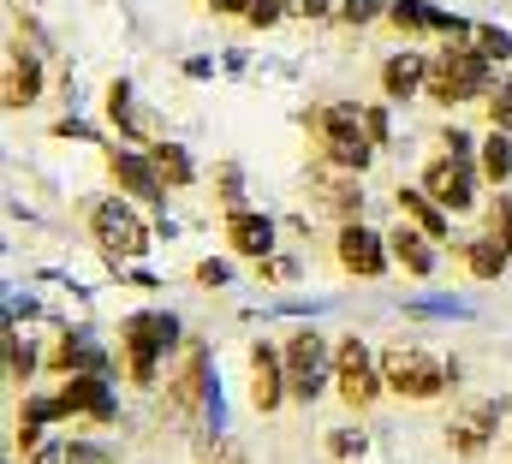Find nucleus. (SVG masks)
Returning <instances> with one entry per match:
<instances>
[{
    "instance_id": "1",
    "label": "nucleus",
    "mask_w": 512,
    "mask_h": 464,
    "mask_svg": "<svg viewBox=\"0 0 512 464\" xmlns=\"http://www.w3.org/2000/svg\"><path fill=\"white\" fill-rule=\"evenodd\" d=\"M179 346H185V328L167 310H131L120 322V369L131 387H155L167 357H179Z\"/></svg>"
},
{
    "instance_id": "2",
    "label": "nucleus",
    "mask_w": 512,
    "mask_h": 464,
    "mask_svg": "<svg viewBox=\"0 0 512 464\" xmlns=\"http://www.w3.org/2000/svg\"><path fill=\"white\" fill-rule=\"evenodd\" d=\"M304 125H310V143H316V161L346 167V173H364L382 149L364 125V102H322V108L304 114Z\"/></svg>"
},
{
    "instance_id": "3",
    "label": "nucleus",
    "mask_w": 512,
    "mask_h": 464,
    "mask_svg": "<svg viewBox=\"0 0 512 464\" xmlns=\"http://www.w3.org/2000/svg\"><path fill=\"white\" fill-rule=\"evenodd\" d=\"M489 90H495V60L477 42H447L441 54H429L423 96L435 108H465V102H483Z\"/></svg>"
},
{
    "instance_id": "4",
    "label": "nucleus",
    "mask_w": 512,
    "mask_h": 464,
    "mask_svg": "<svg viewBox=\"0 0 512 464\" xmlns=\"http://www.w3.org/2000/svg\"><path fill=\"white\" fill-rule=\"evenodd\" d=\"M382 375H387V393H393V399L435 405V399H447V387L459 381V363L441 357V351H429V346H387Z\"/></svg>"
},
{
    "instance_id": "5",
    "label": "nucleus",
    "mask_w": 512,
    "mask_h": 464,
    "mask_svg": "<svg viewBox=\"0 0 512 464\" xmlns=\"http://www.w3.org/2000/svg\"><path fill=\"white\" fill-rule=\"evenodd\" d=\"M84 227L96 238V250L120 268V262H137L149 250V221L131 209V197H84Z\"/></svg>"
},
{
    "instance_id": "6",
    "label": "nucleus",
    "mask_w": 512,
    "mask_h": 464,
    "mask_svg": "<svg viewBox=\"0 0 512 464\" xmlns=\"http://www.w3.org/2000/svg\"><path fill=\"white\" fill-rule=\"evenodd\" d=\"M334 399H340L352 417H364L370 405H382V399H387L382 351H370L358 334L334 340Z\"/></svg>"
},
{
    "instance_id": "7",
    "label": "nucleus",
    "mask_w": 512,
    "mask_h": 464,
    "mask_svg": "<svg viewBox=\"0 0 512 464\" xmlns=\"http://www.w3.org/2000/svg\"><path fill=\"white\" fill-rule=\"evenodd\" d=\"M280 357H286V393H292V405H316L334 387V340H322L316 328H292L280 340Z\"/></svg>"
},
{
    "instance_id": "8",
    "label": "nucleus",
    "mask_w": 512,
    "mask_h": 464,
    "mask_svg": "<svg viewBox=\"0 0 512 464\" xmlns=\"http://www.w3.org/2000/svg\"><path fill=\"white\" fill-rule=\"evenodd\" d=\"M209 346L203 340H185L179 357L167 363V381H161V399H167V411L173 417H197L203 405H209Z\"/></svg>"
},
{
    "instance_id": "9",
    "label": "nucleus",
    "mask_w": 512,
    "mask_h": 464,
    "mask_svg": "<svg viewBox=\"0 0 512 464\" xmlns=\"http://www.w3.org/2000/svg\"><path fill=\"white\" fill-rule=\"evenodd\" d=\"M495 441H501V399H489V393L459 399L453 417H447V447H453L459 459H483Z\"/></svg>"
},
{
    "instance_id": "10",
    "label": "nucleus",
    "mask_w": 512,
    "mask_h": 464,
    "mask_svg": "<svg viewBox=\"0 0 512 464\" xmlns=\"http://www.w3.org/2000/svg\"><path fill=\"white\" fill-rule=\"evenodd\" d=\"M102 173H108V185L120 197H131V203H161L167 197V185H161V173H155V161H149L143 143H108L102 149Z\"/></svg>"
},
{
    "instance_id": "11",
    "label": "nucleus",
    "mask_w": 512,
    "mask_h": 464,
    "mask_svg": "<svg viewBox=\"0 0 512 464\" xmlns=\"http://www.w3.org/2000/svg\"><path fill=\"white\" fill-rule=\"evenodd\" d=\"M304 191H310V203H316L322 215H334L340 227H346V221H364V173H346V167L316 161V167L304 173Z\"/></svg>"
},
{
    "instance_id": "12",
    "label": "nucleus",
    "mask_w": 512,
    "mask_h": 464,
    "mask_svg": "<svg viewBox=\"0 0 512 464\" xmlns=\"http://www.w3.org/2000/svg\"><path fill=\"white\" fill-rule=\"evenodd\" d=\"M334 262H340V274H352V280H382L387 268H393L387 232H376L370 221H346V227L334 232Z\"/></svg>"
},
{
    "instance_id": "13",
    "label": "nucleus",
    "mask_w": 512,
    "mask_h": 464,
    "mask_svg": "<svg viewBox=\"0 0 512 464\" xmlns=\"http://www.w3.org/2000/svg\"><path fill=\"white\" fill-rule=\"evenodd\" d=\"M477 179H483V173H477V161L435 155V161L423 167V179H417V185H423L447 215H471V209H477Z\"/></svg>"
},
{
    "instance_id": "14",
    "label": "nucleus",
    "mask_w": 512,
    "mask_h": 464,
    "mask_svg": "<svg viewBox=\"0 0 512 464\" xmlns=\"http://www.w3.org/2000/svg\"><path fill=\"white\" fill-rule=\"evenodd\" d=\"M54 405H60V423H114V393H108V375H66L54 387Z\"/></svg>"
},
{
    "instance_id": "15",
    "label": "nucleus",
    "mask_w": 512,
    "mask_h": 464,
    "mask_svg": "<svg viewBox=\"0 0 512 464\" xmlns=\"http://www.w3.org/2000/svg\"><path fill=\"white\" fill-rule=\"evenodd\" d=\"M245 363H251V405L256 417H274L292 393H286V357H280V346H268V340H256L251 351H245Z\"/></svg>"
},
{
    "instance_id": "16",
    "label": "nucleus",
    "mask_w": 512,
    "mask_h": 464,
    "mask_svg": "<svg viewBox=\"0 0 512 464\" xmlns=\"http://www.w3.org/2000/svg\"><path fill=\"white\" fill-rule=\"evenodd\" d=\"M36 96H42V60L24 42H12L6 60H0V108L6 114H24Z\"/></svg>"
},
{
    "instance_id": "17",
    "label": "nucleus",
    "mask_w": 512,
    "mask_h": 464,
    "mask_svg": "<svg viewBox=\"0 0 512 464\" xmlns=\"http://www.w3.org/2000/svg\"><path fill=\"white\" fill-rule=\"evenodd\" d=\"M221 244L239 256V262H262L274 250V221L256 215V209H227L221 215Z\"/></svg>"
},
{
    "instance_id": "18",
    "label": "nucleus",
    "mask_w": 512,
    "mask_h": 464,
    "mask_svg": "<svg viewBox=\"0 0 512 464\" xmlns=\"http://www.w3.org/2000/svg\"><path fill=\"white\" fill-rule=\"evenodd\" d=\"M387 250H393V268H405L411 280H429L435 262H441V244L423 227H411V221H399V227L387 232Z\"/></svg>"
},
{
    "instance_id": "19",
    "label": "nucleus",
    "mask_w": 512,
    "mask_h": 464,
    "mask_svg": "<svg viewBox=\"0 0 512 464\" xmlns=\"http://www.w3.org/2000/svg\"><path fill=\"white\" fill-rule=\"evenodd\" d=\"M393 209H399V221H411V227H423L435 244H447V232H453V215L423 191V185H399L393 191Z\"/></svg>"
},
{
    "instance_id": "20",
    "label": "nucleus",
    "mask_w": 512,
    "mask_h": 464,
    "mask_svg": "<svg viewBox=\"0 0 512 464\" xmlns=\"http://www.w3.org/2000/svg\"><path fill=\"white\" fill-rule=\"evenodd\" d=\"M423 78H429V54H417V48H399V54L382 60V96L387 102L423 96Z\"/></svg>"
},
{
    "instance_id": "21",
    "label": "nucleus",
    "mask_w": 512,
    "mask_h": 464,
    "mask_svg": "<svg viewBox=\"0 0 512 464\" xmlns=\"http://www.w3.org/2000/svg\"><path fill=\"white\" fill-rule=\"evenodd\" d=\"M42 363H48V375H54V381H66V375H90V369L102 375V363H108V357L90 346L84 334H60L54 346L42 351Z\"/></svg>"
},
{
    "instance_id": "22",
    "label": "nucleus",
    "mask_w": 512,
    "mask_h": 464,
    "mask_svg": "<svg viewBox=\"0 0 512 464\" xmlns=\"http://www.w3.org/2000/svg\"><path fill=\"white\" fill-rule=\"evenodd\" d=\"M453 262L471 274V280H501L507 274V262H512V250L501 244V238H465V244H453Z\"/></svg>"
},
{
    "instance_id": "23",
    "label": "nucleus",
    "mask_w": 512,
    "mask_h": 464,
    "mask_svg": "<svg viewBox=\"0 0 512 464\" xmlns=\"http://www.w3.org/2000/svg\"><path fill=\"white\" fill-rule=\"evenodd\" d=\"M149 161H155V173H161V185L167 191H185V185H197V167H191V155H185V143H149Z\"/></svg>"
},
{
    "instance_id": "24",
    "label": "nucleus",
    "mask_w": 512,
    "mask_h": 464,
    "mask_svg": "<svg viewBox=\"0 0 512 464\" xmlns=\"http://www.w3.org/2000/svg\"><path fill=\"white\" fill-rule=\"evenodd\" d=\"M382 24L399 36V42H417V36H429V30H435V6H423V0H387Z\"/></svg>"
},
{
    "instance_id": "25",
    "label": "nucleus",
    "mask_w": 512,
    "mask_h": 464,
    "mask_svg": "<svg viewBox=\"0 0 512 464\" xmlns=\"http://www.w3.org/2000/svg\"><path fill=\"white\" fill-rule=\"evenodd\" d=\"M477 173H483L495 191H507V179H512V137L507 131H489V137L477 143Z\"/></svg>"
},
{
    "instance_id": "26",
    "label": "nucleus",
    "mask_w": 512,
    "mask_h": 464,
    "mask_svg": "<svg viewBox=\"0 0 512 464\" xmlns=\"http://www.w3.org/2000/svg\"><path fill=\"white\" fill-rule=\"evenodd\" d=\"M36 346L18 334V328H6V381H12V393H30V375H36Z\"/></svg>"
},
{
    "instance_id": "27",
    "label": "nucleus",
    "mask_w": 512,
    "mask_h": 464,
    "mask_svg": "<svg viewBox=\"0 0 512 464\" xmlns=\"http://www.w3.org/2000/svg\"><path fill=\"white\" fill-rule=\"evenodd\" d=\"M364 447H370V435H364L358 423H340V429H328V435H322V453H328V459H340V464H358V459H364Z\"/></svg>"
},
{
    "instance_id": "28",
    "label": "nucleus",
    "mask_w": 512,
    "mask_h": 464,
    "mask_svg": "<svg viewBox=\"0 0 512 464\" xmlns=\"http://www.w3.org/2000/svg\"><path fill=\"white\" fill-rule=\"evenodd\" d=\"M256 280H262V286H286V280H298V256H286V250H268V256L256 262Z\"/></svg>"
},
{
    "instance_id": "29",
    "label": "nucleus",
    "mask_w": 512,
    "mask_h": 464,
    "mask_svg": "<svg viewBox=\"0 0 512 464\" xmlns=\"http://www.w3.org/2000/svg\"><path fill=\"white\" fill-rule=\"evenodd\" d=\"M334 18H340V24H352V30H364V24L387 18V0H340V6H334Z\"/></svg>"
},
{
    "instance_id": "30",
    "label": "nucleus",
    "mask_w": 512,
    "mask_h": 464,
    "mask_svg": "<svg viewBox=\"0 0 512 464\" xmlns=\"http://www.w3.org/2000/svg\"><path fill=\"white\" fill-rule=\"evenodd\" d=\"M483 102H489V108H483L489 131H507V137H512V90H507V84H495V90H489Z\"/></svg>"
},
{
    "instance_id": "31",
    "label": "nucleus",
    "mask_w": 512,
    "mask_h": 464,
    "mask_svg": "<svg viewBox=\"0 0 512 464\" xmlns=\"http://www.w3.org/2000/svg\"><path fill=\"white\" fill-rule=\"evenodd\" d=\"M489 238H501L512 250V191H495V203H489Z\"/></svg>"
},
{
    "instance_id": "32",
    "label": "nucleus",
    "mask_w": 512,
    "mask_h": 464,
    "mask_svg": "<svg viewBox=\"0 0 512 464\" xmlns=\"http://www.w3.org/2000/svg\"><path fill=\"white\" fill-rule=\"evenodd\" d=\"M197 464H251V453L239 441H209V447H197Z\"/></svg>"
},
{
    "instance_id": "33",
    "label": "nucleus",
    "mask_w": 512,
    "mask_h": 464,
    "mask_svg": "<svg viewBox=\"0 0 512 464\" xmlns=\"http://www.w3.org/2000/svg\"><path fill=\"white\" fill-rule=\"evenodd\" d=\"M215 185H221V215H227V209H245V197H239V167H233V161H221Z\"/></svg>"
},
{
    "instance_id": "34",
    "label": "nucleus",
    "mask_w": 512,
    "mask_h": 464,
    "mask_svg": "<svg viewBox=\"0 0 512 464\" xmlns=\"http://www.w3.org/2000/svg\"><path fill=\"white\" fill-rule=\"evenodd\" d=\"M477 48H483L489 60H512V36H501V30H489V24H477Z\"/></svg>"
},
{
    "instance_id": "35",
    "label": "nucleus",
    "mask_w": 512,
    "mask_h": 464,
    "mask_svg": "<svg viewBox=\"0 0 512 464\" xmlns=\"http://www.w3.org/2000/svg\"><path fill=\"white\" fill-rule=\"evenodd\" d=\"M280 6H286V18H304V24L310 18H334V0H280Z\"/></svg>"
},
{
    "instance_id": "36",
    "label": "nucleus",
    "mask_w": 512,
    "mask_h": 464,
    "mask_svg": "<svg viewBox=\"0 0 512 464\" xmlns=\"http://www.w3.org/2000/svg\"><path fill=\"white\" fill-rule=\"evenodd\" d=\"M24 464H72V447H66V441H42Z\"/></svg>"
},
{
    "instance_id": "37",
    "label": "nucleus",
    "mask_w": 512,
    "mask_h": 464,
    "mask_svg": "<svg viewBox=\"0 0 512 464\" xmlns=\"http://www.w3.org/2000/svg\"><path fill=\"white\" fill-rule=\"evenodd\" d=\"M227 280H233L227 262H197V286H227Z\"/></svg>"
},
{
    "instance_id": "38",
    "label": "nucleus",
    "mask_w": 512,
    "mask_h": 464,
    "mask_svg": "<svg viewBox=\"0 0 512 464\" xmlns=\"http://www.w3.org/2000/svg\"><path fill=\"white\" fill-rule=\"evenodd\" d=\"M209 12H221V18H245L251 0H209Z\"/></svg>"
},
{
    "instance_id": "39",
    "label": "nucleus",
    "mask_w": 512,
    "mask_h": 464,
    "mask_svg": "<svg viewBox=\"0 0 512 464\" xmlns=\"http://www.w3.org/2000/svg\"><path fill=\"white\" fill-rule=\"evenodd\" d=\"M364 125H370V137H376V143H387V114H382V108H364Z\"/></svg>"
},
{
    "instance_id": "40",
    "label": "nucleus",
    "mask_w": 512,
    "mask_h": 464,
    "mask_svg": "<svg viewBox=\"0 0 512 464\" xmlns=\"http://www.w3.org/2000/svg\"><path fill=\"white\" fill-rule=\"evenodd\" d=\"M507 459H512V441H507Z\"/></svg>"
},
{
    "instance_id": "41",
    "label": "nucleus",
    "mask_w": 512,
    "mask_h": 464,
    "mask_svg": "<svg viewBox=\"0 0 512 464\" xmlns=\"http://www.w3.org/2000/svg\"><path fill=\"white\" fill-rule=\"evenodd\" d=\"M358 464H364V459H358Z\"/></svg>"
}]
</instances>
